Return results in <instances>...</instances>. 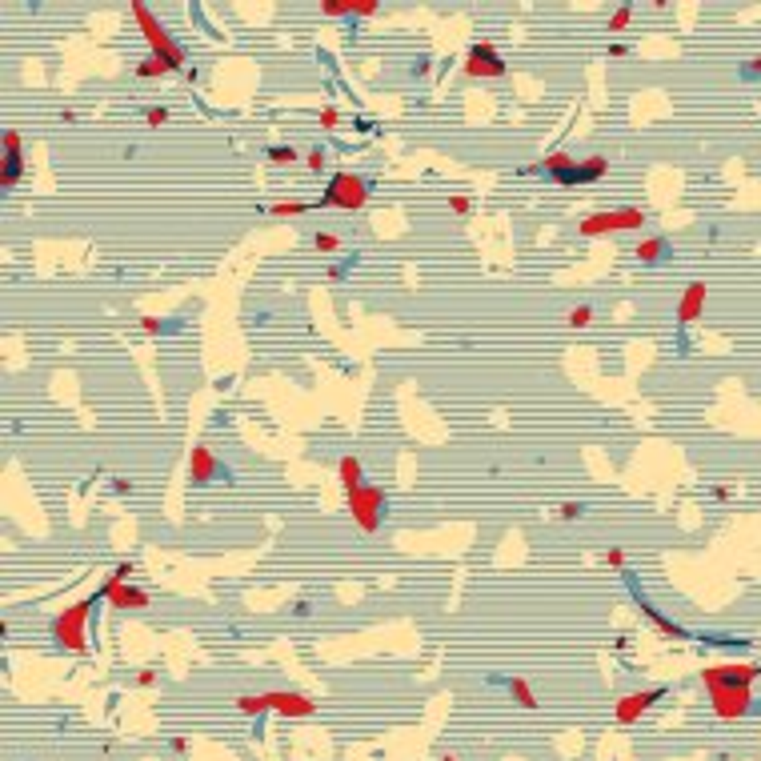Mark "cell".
<instances>
[{"label":"cell","mask_w":761,"mask_h":761,"mask_svg":"<svg viewBox=\"0 0 761 761\" xmlns=\"http://www.w3.org/2000/svg\"><path fill=\"white\" fill-rule=\"evenodd\" d=\"M761 677V666L753 661H737V666H705L702 681L709 689V705L722 722H737L753 709V693L749 685Z\"/></svg>","instance_id":"obj_1"},{"label":"cell","mask_w":761,"mask_h":761,"mask_svg":"<svg viewBox=\"0 0 761 761\" xmlns=\"http://www.w3.org/2000/svg\"><path fill=\"white\" fill-rule=\"evenodd\" d=\"M93 601L96 597H84V601H76V605L68 609H60L57 617H53V625H48V633L57 637V645L60 649H68V653H84L89 649V613H93Z\"/></svg>","instance_id":"obj_2"},{"label":"cell","mask_w":761,"mask_h":761,"mask_svg":"<svg viewBox=\"0 0 761 761\" xmlns=\"http://www.w3.org/2000/svg\"><path fill=\"white\" fill-rule=\"evenodd\" d=\"M133 17H136V24H140V37L149 40L152 57H161L165 64H169V68H185V48H181V44H176V40H172L169 33H165V24L152 17V12L145 8V4H140V0L133 4Z\"/></svg>","instance_id":"obj_3"},{"label":"cell","mask_w":761,"mask_h":761,"mask_svg":"<svg viewBox=\"0 0 761 761\" xmlns=\"http://www.w3.org/2000/svg\"><path fill=\"white\" fill-rule=\"evenodd\" d=\"M237 709L241 713H281V717H309L317 705L313 697H301V693H285V689H273V693H257V697H237Z\"/></svg>","instance_id":"obj_4"},{"label":"cell","mask_w":761,"mask_h":761,"mask_svg":"<svg viewBox=\"0 0 761 761\" xmlns=\"http://www.w3.org/2000/svg\"><path fill=\"white\" fill-rule=\"evenodd\" d=\"M129 573H133V565L125 561V565H116L113 573H109V581L100 585V601H109L113 609H120V613H133V609H145L149 605V593L145 589H133L129 585Z\"/></svg>","instance_id":"obj_5"},{"label":"cell","mask_w":761,"mask_h":761,"mask_svg":"<svg viewBox=\"0 0 761 761\" xmlns=\"http://www.w3.org/2000/svg\"><path fill=\"white\" fill-rule=\"evenodd\" d=\"M365 201H369V185H365V176H357V172H337V176L324 185V196H321V205L345 209V212L365 209Z\"/></svg>","instance_id":"obj_6"},{"label":"cell","mask_w":761,"mask_h":761,"mask_svg":"<svg viewBox=\"0 0 761 761\" xmlns=\"http://www.w3.org/2000/svg\"><path fill=\"white\" fill-rule=\"evenodd\" d=\"M641 225H645L641 209H613V212H593L577 228H581V237H605V232H633Z\"/></svg>","instance_id":"obj_7"},{"label":"cell","mask_w":761,"mask_h":761,"mask_svg":"<svg viewBox=\"0 0 761 761\" xmlns=\"http://www.w3.org/2000/svg\"><path fill=\"white\" fill-rule=\"evenodd\" d=\"M349 513H353V521H357L361 533H377L380 517H385V493H380L377 485L353 489V493H349Z\"/></svg>","instance_id":"obj_8"},{"label":"cell","mask_w":761,"mask_h":761,"mask_svg":"<svg viewBox=\"0 0 761 761\" xmlns=\"http://www.w3.org/2000/svg\"><path fill=\"white\" fill-rule=\"evenodd\" d=\"M465 76H473V80H501L505 76V60L497 57L493 44H473L465 53Z\"/></svg>","instance_id":"obj_9"},{"label":"cell","mask_w":761,"mask_h":761,"mask_svg":"<svg viewBox=\"0 0 761 761\" xmlns=\"http://www.w3.org/2000/svg\"><path fill=\"white\" fill-rule=\"evenodd\" d=\"M666 697V685H653V689H641V693H629V697H621L617 702V709H613V717H617V725H633L641 713H645L649 705H657Z\"/></svg>","instance_id":"obj_10"},{"label":"cell","mask_w":761,"mask_h":761,"mask_svg":"<svg viewBox=\"0 0 761 761\" xmlns=\"http://www.w3.org/2000/svg\"><path fill=\"white\" fill-rule=\"evenodd\" d=\"M609 172V161L597 152V156H589V161H581V165H573V169H565L561 176H553V185H561V189H569V185H585V181H593V176H605Z\"/></svg>","instance_id":"obj_11"},{"label":"cell","mask_w":761,"mask_h":761,"mask_svg":"<svg viewBox=\"0 0 761 761\" xmlns=\"http://www.w3.org/2000/svg\"><path fill=\"white\" fill-rule=\"evenodd\" d=\"M705 297H709L705 281H693V285L681 293V301H677V321H681V324L697 321V317H702V309H705Z\"/></svg>","instance_id":"obj_12"},{"label":"cell","mask_w":761,"mask_h":761,"mask_svg":"<svg viewBox=\"0 0 761 761\" xmlns=\"http://www.w3.org/2000/svg\"><path fill=\"white\" fill-rule=\"evenodd\" d=\"M17 181H20V133L8 129L4 133V172H0V185L12 189Z\"/></svg>","instance_id":"obj_13"},{"label":"cell","mask_w":761,"mask_h":761,"mask_svg":"<svg viewBox=\"0 0 761 761\" xmlns=\"http://www.w3.org/2000/svg\"><path fill=\"white\" fill-rule=\"evenodd\" d=\"M377 8V0H321L324 17H373Z\"/></svg>","instance_id":"obj_14"},{"label":"cell","mask_w":761,"mask_h":761,"mask_svg":"<svg viewBox=\"0 0 761 761\" xmlns=\"http://www.w3.org/2000/svg\"><path fill=\"white\" fill-rule=\"evenodd\" d=\"M217 469H221V465H217V457H212L205 445H196V449H192V457H189V477L196 481V485H205V481H212V477H217Z\"/></svg>","instance_id":"obj_15"},{"label":"cell","mask_w":761,"mask_h":761,"mask_svg":"<svg viewBox=\"0 0 761 761\" xmlns=\"http://www.w3.org/2000/svg\"><path fill=\"white\" fill-rule=\"evenodd\" d=\"M633 253H637V261L653 265V261H661V257L669 253V241H666V237H645V241L633 248Z\"/></svg>","instance_id":"obj_16"},{"label":"cell","mask_w":761,"mask_h":761,"mask_svg":"<svg viewBox=\"0 0 761 761\" xmlns=\"http://www.w3.org/2000/svg\"><path fill=\"white\" fill-rule=\"evenodd\" d=\"M337 477H341L345 493L361 489V461H357V457H341V465H337Z\"/></svg>","instance_id":"obj_17"},{"label":"cell","mask_w":761,"mask_h":761,"mask_svg":"<svg viewBox=\"0 0 761 761\" xmlns=\"http://www.w3.org/2000/svg\"><path fill=\"white\" fill-rule=\"evenodd\" d=\"M573 165H577V161H573L569 152H553V156H545L541 165H529L525 172H549V176H561V172L573 169Z\"/></svg>","instance_id":"obj_18"},{"label":"cell","mask_w":761,"mask_h":761,"mask_svg":"<svg viewBox=\"0 0 761 761\" xmlns=\"http://www.w3.org/2000/svg\"><path fill=\"white\" fill-rule=\"evenodd\" d=\"M509 693L517 697V705H525V709H537V693H533L529 681H521V677H509Z\"/></svg>","instance_id":"obj_19"},{"label":"cell","mask_w":761,"mask_h":761,"mask_svg":"<svg viewBox=\"0 0 761 761\" xmlns=\"http://www.w3.org/2000/svg\"><path fill=\"white\" fill-rule=\"evenodd\" d=\"M641 609H645V617H649V621H653L657 629H661L666 637H685V629H681V625H673V621H666V617H661V613H657L653 605H645V601H641Z\"/></svg>","instance_id":"obj_20"},{"label":"cell","mask_w":761,"mask_h":761,"mask_svg":"<svg viewBox=\"0 0 761 761\" xmlns=\"http://www.w3.org/2000/svg\"><path fill=\"white\" fill-rule=\"evenodd\" d=\"M265 156H268V165H297V161H301V152L288 149V145H273Z\"/></svg>","instance_id":"obj_21"},{"label":"cell","mask_w":761,"mask_h":761,"mask_svg":"<svg viewBox=\"0 0 761 761\" xmlns=\"http://www.w3.org/2000/svg\"><path fill=\"white\" fill-rule=\"evenodd\" d=\"M165 73H172V68L161 57H145L140 64H136V76H165Z\"/></svg>","instance_id":"obj_22"},{"label":"cell","mask_w":761,"mask_h":761,"mask_svg":"<svg viewBox=\"0 0 761 761\" xmlns=\"http://www.w3.org/2000/svg\"><path fill=\"white\" fill-rule=\"evenodd\" d=\"M304 209H309L304 201H277V205H268V217H297Z\"/></svg>","instance_id":"obj_23"},{"label":"cell","mask_w":761,"mask_h":761,"mask_svg":"<svg viewBox=\"0 0 761 761\" xmlns=\"http://www.w3.org/2000/svg\"><path fill=\"white\" fill-rule=\"evenodd\" d=\"M629 20H633V12H629V8H617V12H613V17H609V33H625L629 28Z\"/></svg>","instance_id":"obj_24"},{"label":"cell","mask_w":761,"mask_h":761,"mask_svg":"<svg viewBox=\"0 0 761 761\" xmlns=\"http://www.w3.org/2000/svg\"><path fill=\"white\" fill-rule=\"evenodd\" d=\"M589 321H593V309H589V304H577V309L569 313V329H585Z\"/></svg>","instance_id":"obj_25"},{"label":"cell","mask_w":761,"mask_h":761,"mask_svg":"<svg viewBox=\"0 0 761 761\" xmlns=\"http://www.w3.org/2000/svg\"><path fill=\"white\" fill-rule=\"evenodd\" d=\"M313 245L321 248V253H333V248H341V237H333V232H317V237H313Z\"/></svg>","instance_id":"obj_26"},{"label":"cell","mask_w":761,"mask_h":761,"mask_svg":"<svg viewBox=\"0 0 761 761\" xmlns=\"http://www.w3.org/2000/svg\"><path fill=\"white\" fill-rule=\"evenodd\" d=\"M449 209L457 212V217H465V212L473 209V201H469V196H461V192H457V196H449Z\"/></svg>","instance_id":"obj_27"},{"label":"cell","mask_w":761,"mask_h":761,"mask_svg":"<svg viewBox=\"0 0 761 761\" xmlns=\"http://www.w3.org/2000/svg\"><path fill=\"white\" fill-rule=\"evenodd\" d=\"M304 165H309V169H313V172H321V169H324V152H321V149L304 152Z\"/></svg>","instance_id":"obj_28"},{"label":"cell","mask_w":761,"mask_h":761,"mask_svg":"<svg viewBox=\"0 0 761 761\" xmlns=\"http://www.w3.org/2000/svg\"><path fill=\"white\" fill-rule=\"evenodd\" d=\"M629 557H625V549H605V565H613V569H621Z\"/></svg>","instance_id":"obj_29"},{"label":"cell","mask_w":761,"mask_h":761,"mask_svg":"<svg viewBox=\"0 0 761 761\" xmlns=\"http://www.w3.org/2000/svg\"><path fill=\"white\" fill-rule=\"evenodd\" d=\"M156 681H161V673H156V669H140V673H136V685H145V689L156 685Z\"/></svg>","instance_id":"obj_30"},{"label":"cell","mask_w":761,"mask_h":761,"mask_svg":"<svg viewBox=\"0 0 761 761\" xmlns=\"http://www.w3.org/2000/svg\"><path fill=\"white\" fill-rule=\"evenodd\" d=\"M337 120H341V113H337L333 104H329V109H321V125H324V129H333Z\"/></svg>","instance_id":"obj_31"},{"label":"cell","mask_w":761,"mask_h":761,"mask_svg":"<svg viewBox=\"0 0 761 761\" xmlns=\"http://www.w3.org/2000/svg\"><path fill=\"white\" fill-rule=\"evenodd\" d=\"M140 329H145V333H161L165 321H161V317H140Z\"/></svg>","instance_id":"obj_32"},{"label":"cell","mask_w":761,"mask_h":761,"mask_svg":"<svg viewBox=\"0 0 761 761\" xmlns=\"http://www.w3.org/2000/svg\"><path fill=\"white\" fill-rule=\"evenodd\" d=\"M145 120H149V125H165V120H169V113H165V109H149V113H145Z\"/></svg>","instance_id":"obj_33"},{"label":"cell","mask_w":761,"mask_h":761,"mask_svg":"<svg viewBox=\"0 0 761 761\" xmlns=\"http://www.w3.org/2000/svg\"><path fill=\"white\" fill-rule=\"evenodd\" d=\"M561 517H565V521H577V517H581V505H577V501L561 505Z\"/></svg>","instance_id":"obj_34"},{"label":"cell","mask_w":761,"mask_h":761,"mask_svg":"<svg viewBox=\"0 0 761 761\" xmlns=\"http://www.w3.org/2000/svg\"><path fill=\"white\" fill-rule=\"evenodd\" d=\"M113 489H116V493H133V481H125V477H116V481H113Z\"/></svg>","instance_id":"obj_35"},{"label":"cell","mask_w":761,"mask_h":761,"mask_svg":"<svg viewBox=\"0 0 761 761\" xmlns=\"http://www.w3.org/2000/svg\"><path fill=\"white\" fill-rule=\"evenodd\" d=\"M745 73H749V76H761V57L749 60V64H745Z\"/></svg>","instance_id":"obj_36"},{"label":"cell","mask_w":761,"mask_h":761,"mask_svg":"<svg viewBox=\"0 0 761 761\" xmlns=\"http://www.w3.org/2000/svg\"><path fill=\"white\" fill-rule=\"evenodd\" d=\"M441 761H457V758H449V753H445V758H441Z\"/></svg>","instance_id":"obj_37"}]
</instances>
